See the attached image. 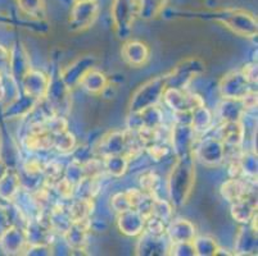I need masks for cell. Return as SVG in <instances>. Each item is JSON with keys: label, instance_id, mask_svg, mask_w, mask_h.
Returning <instances> with one entry per match:
<instances>
[{"label": "cell", "instance_id": "1", "mask_svg": "<svg viewBox=\"0 0 258 256\" xmlns=\"http://www.w3.org/2000/svg\"><path fill=\"white\" fill-rule=\"evenodd\" d=\"M194 182V165L189 156L179 159L170 177V194L176 205L186 201Z\"/></svg>", "mask_w": 258, "mask_h": 256}, {"label": "cell", "instance_id": "2", "mask_svg": "<svg viewBox=\"0 0 258 256\" xmlns=\"http://www.w3.org/2000/svg\"><path fill=\"white\" fill-rule=\"evenodd\" d=\"M213 18L221 21L226 27L240 36L250 37L257 34V21L252 14L240 9H224L213 14Z\"/></svg>", "mask_w": 258, "mask_h": 256}, {"label": "cell", "instance_id": "3", "mask_svg": "<svg viewBox=\"0 0 258 256\" xmlns=\"http://www.w3.org/2000/svg\"><path fill=\"white\" fill-rule=\"evenodd\" d=\"M166 90V78L157 77L152 81L147 82L142 89L137 91V94L131 99L130 110L133 113L142 112L149 107H153L158 102L161 96Z\"/></svg>", "mask_w": 258, "mask_h": 256}, {"label": "cell", "instance_id": "4", "mask_svg": "<svg viewBox=\"0 0 258 256\" xmlns=\"http://www.w3.org/2000/svg\"><path fill=\"white\" fill-rule=\"evenodd\" d=\"M135 0H113L112 2V18L121 37H126L133 25L134 16L138 12Z\"/></svg>", "mask_w": 258, "mask_h": 256}, {"label": "cell", "instance_id": "5", "mask_svg": "<svg viewBox=\"0 0 258 256\" xmlns=\"http://www.w3.org/2000/svg\"><path fill=\"white\" fill-rule=\"evenodd\" d=\"M99 6L95 0H85V2H76L71 9L70 14V23L74 30H85L97 18Z\"/></svg>", "mask_w": 258, "mask_h": 256}, {"label": "cell", "instance_id": "6", "mask_svg": "<svg viewBox=\"0 0 258 256\" xmlns=\"http://www.w3.org/2000/svg\"><path fill=\"white\" fill-rule=\"evenodd\" d=\"M248 78L244 74L233 72L227 74L221 83V93L229 100H240L248 98L249 88H248Z\"/></svg>", "mask_w": 258, "mask_h": 256}, {"label": "cell", "instance_id": "7", "mask_svg": "<svg viewBox=\"0 0 258 256\" xmlns=\"http://www.w3.org/2000/svg\"><path fill=\"white\" fill-rule=\"evenodd\" d=\"M165 99L166 103L172 109L179 110L181 113L187 112L190 109H196L197 107L201 105V100L198 99V96L185 94L182 91H180L179 89H172V90L166 91Z\"/></svg>", "mask_w": 258, "mask_h": 256}, {"label": "cell", "instance_id": "8", "mask_svg": "<svg viewBox=\"0 0 258 256\" xmlns=\"http://www.w3.org/2000/svg\"><path fill=\"white\" fill-rule=\"evenodd\" d=\"M122 56L133 67H142L149 58V49L142 41H130L122 49Z\"/></svg>", "mask_w": 258, "mask_h": 256}, {"label": "cell", "instance_id": "9", "mask_svg": "<svg viewBox=\"0 0 258 256\" xmlns=\"http://www.w3.org/2000/svg\"><path fill=\"white\" fill-rule=\"evenodd\" d=\"M23 86L27 94L34 98H40L41 95L46 93L49 86V81L46 76H44L40 72H27L25 76L22 77Z\"/></svg>", "mask_w": 258, "mask_h": 256}, {"label": "cell", "instance_id": "10", "mask_svg": "<svg viewBox=\"0 0 258 256\" xmlns=\"http://www.w3.org/2000/svg\"><path fill=\"white\" fill-rule=\"evenodd\" d=\"M79 81L80 83L83 84L85 90L94 94L100 93L107 86V79H105V77L100 72H95V70H88V72H85Z\"/></svg>", "mask_w": 258, "mask_h": 256}, {"label": "cell", "instance_id": "11", "mask_svg": "<svg viewBox=\"0 0 258 256\" xmlns=\"http://www.w3.org/2000/svg\"><path fill=\"white\" fill-rule=\"evenodd\" d=\"M194 227L186 220H179L173 223L170 228L171 238L173 239L172 242H191L194 237Z\"/></svg>", "mask_w": 258, "mask_h": 256}, {"label": "cell", "instance_id": "12", "mask_svg": "<svg viewBox=\"0 0 258 256\" xmlns=\"http://www.w3.org/2000/svg\"><path fill=\"white\" fill-rule=\"evenodd\" d=\"M167 0H140L139 6H138V12H139L140 17L144 20H152L156 16H158L165 8Z\"/></svg>", "mask_w": 258, "mask_h": 256}, {"label": "cell", "instance_id": "13", "mask_svg": "<svg viewBox=\"0 0 258 256\" xmlns=\"http://www.w3.org/2000/svg\"><path fill=\"white\" fill-rule=\"evenodd\" d=\"M20 185V180L17 176L7 173L2 180H0V197L6 200H11L13 195L17 192V187Z\"/></svg>", "mask_w": 258, "mask_h": 256}, {"label": "cell", "instance_id": "14", "mask_svg": "<svg viewBox=\"0 0 258 256\" xmlns=\"http://www.w3.org/2000/svg\"><path fill=\"white\" fill-rule=\"evenodd\" d=\"M18 8L31 17H41L44 14V0H17Z\"/></svg>", "mask_w": 258, "mask_h": 256}, {"label": "cell", "instance_id": "15", "mask_svg": "<svg viewBox=\"0 0 258 256\" xmlns=\"http://www.w3.org/2000/svg\"><path fill=\"white\" fill-rule=\"evenodd\" d=\"M194 251H201V255H213V253H217V246L216 242L210 237H201V238L197 239V242L194 243Z\"/></svg>", "mask_w": 258, "mask_h": 256}, {"label": "cell", "instance_id": "16", "mask_svg": "<svg viewBox=\"0 0 258 256\" xmlns=\"http://www.w3.org/2000/svg\"><path fill=\"white\" fill-rule=\"evenodd\" d=\"M8 173V169H7V165L4 164L3 160H0V180L4 177V176Z\"/></svg>", "mask_w": 258, "mask_h": 256}, {"label": "cell", "instance_id": "17", "mask_svg": "<svg viewBox=\"0 0 258 256\" xmlns=\"http://www.w3.org/2000/svg\"><path fill=\"white\" fill-rule=\"evenodd\" d=\"M76 2H85V0H76Z\"/></svg>", "mask_w": 258, "mask_h": 256}]
</instances>
